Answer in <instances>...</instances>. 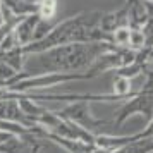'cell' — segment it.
<instances>
[{
  "label": "cell",
  "mask_w": 153,
  "mask_h": 153,
  "mask_svg": "<svg viewBox=\"0 0 153 153\" xmlns=\"http://www.w3.org/2000/svg\"><path fill=\"white\" fill-rule=\"evenodd\" d=\"M127 7V16H129V28L141 29L143 24L148 21V12H146L145 2L143 0H134L131 4H124Z\"/></svg>",
  "instance_id": "8"
},
{
  "label": "cell",
  "mask_w": 153,
  "mask_h": 153,
  "mask_svg": "<svg viewBox=\"0 0 153 153\" xmlns=\"http://www.w3.org/2000/svg\"><path fill=\"white\" fill-rule=\"evenodd\" d=\"M55 114L59 117L67 119V120H72L79 124L81 127L88 129V131L95 132V134H100V129L103 126H108L110 122L108 120H102V119H97L93 114H91V102H86V100H74V102H69L64 108L60 110H55Z\"/></svg>",
  "instance_id": "4"
},
{
  "label": "cell",
  "mask_w": 153,
  "mask_h": 153,
  "mask_svg": "<svg viewBox=\"0 0 153 153\" xmlns=\"http://www.w3.org/2000/svg\"><path fill=\"white\" fill-rule=\"evenodd\" d=\"M131 2H134V0H126V4H131Z\"/></svg>",
  "instance_id": "20"
},
{
  "label": "cell",
  "mask_w": 153,
  "mask_h": 153,
  "mask_svg": "<svg viewBox=\"0 0 153 153\" xmlns=\"http://www.w3.org/2000/svg\"><path fill=\"white\" fill-rule=\"evenodd\" d=\"M57 10H59L57 0H40L36 4V14L40 16V19H45V21H53Z\"/></svg>",
  "instance_id": "12"
},
{
  "label": "cell",
  "mask_w": 153,
  "mask_h": 153,
  "mask_svg": "<svg viewBox=\"0 0 153 153\" xmlns=\"http://www.w3.org/2000/svg\"><path fill=\"white\" fill-rule=\"evenodd\" d=\"M129 48L131 50H141L145 47V35L138 28H131V36H129Z\"/></svg>",
  "instance_id": "14"
},
{
  "label": "cell",
  "mask_w": 153,
  "mask_h": 153,
  "mask_svg": "<svg viewBox=\"0 0 153 153\" xmlns=\"http://www.w3.org/2000/svg\"><path fill=\"white\" fill-rule=\"evenodd\" d=\"M114 48V43H65L36 53L38 67L40 72H88L98 57Z\"/></svg>",
  "instance_id": "2"
},
{
  "label": "cell",
  "mask_w": 153,
  "mask_h": 153,
  "mask_svg": "<svg viewBox=\"0 0 153 153\" xmlns=\"http://www.w3.org/2000/svg\"><path fill=\"white\" fill-rule=\"evenodd\" d=\"M129 36H131V28H129V26L117 28L112 33V43H114L115 47L129 48Z\"/></svg>",
  "instance_id": "13"
},
{
  "label": "cell",
  "mask_w": 153,
  "mask_h": 153,
  "mask_svg": "<svg viewBox=\"0 0 153 153\" xmlns=\"http://www.w3.org/2000/svg\"><path fill=\"white\" fill-rule=\"evenodd\" d=\"M91 77H95L91 72H36L28 76L26 72L21 71L7 84V90L17 93H31L35 90H47L50 86L65 84L71 81H86Z\"/></svg>",
  "instance_id": "3"
},
{
  "label": "cell",
  "mask_w": 153,
  "mask_h": 153,
  "mask_svg": "<svg viewBox=\"0 0 153 153\" xmlns=\"http://www.w3.org/2000/svg\"><path fill=\"white\" fill-rule=\"evenodd\" d=\"M26 59H28V55L24 53L22 47H17V48H12V50H9V52L0 53V60L5 62L7 65H10V67H12L14 71H17V72L22 71Z\"/></svg>",
  "instance_id": "10"
},
{
  "label": "cell",
  "mask_w": 153,
  "mask_h": 153,
  "mask_svg": "<svg viewBox=\"0 0 153 153\" xmlns=\"http://www.w3.org/2000/svg\"><path fill=\"white\" fill-rule=\"evenodd\" d=\"M24 2H28V4H33V5H36V4H38L40 0H24Z\"/></svg>",
  "instance_id": "19"
},
{
  "label": "cell",
  "mask_w": 153,
  "mask_h": 153,
  "mask_svg": "<svg viewBox=\"0 0 153 153\" xmlns=\"http://www.w3.org/2000/svg\"><path fill=\"white\" fill-rule=\"evenodd\" d=\"M112 153H153V136L134 139L131 143L114 150Z\"/></svg>",
  "instance_id": "9"
},
{
  "label": "cell",
  "mask_w": 153,
  "mask_h": 153,
  "mask_svg": "<svg viewBox=\"0 0 153 153\" xmlns=\"http://www.w3.org/2000/svg\"><path fill=\"white\" fill-rule=\"evenodd\" d=\"M102 10H81L60 22H55L48 35L22 47L26 55H36L65 43H112V35L100 28Z\"/></svg>",
  "instance_id": "1"
},
{
  "label": "cell",
  "mask_w": 153,
  "mask_h": 153,
  "mask_svg": "<svg viewBox=\"0 0 153 153\" xmlns=\"http://www.w3.org/2000/svg\"><path fill=\"white\" fill-rule=\"evenodd\" d=\"M12 138H16V136H12L10 132L2 131V129H0V146H2V145H5V143H7V141H10Z\"/></svg>",
  "instance_id": "17"
},
{
  "label": "cell",
  "mask_w": 153,
  "mask_h": 153,
  "mask_svg": "<svg viewBox=\"0 0 153 153\" xmlns=\"http://www.w3.org/2000/svg\"><path fill=\"white\" fill-rule=\"evenodd\" d=\"M91 153H112L110 150H105V148H100V146L95 145V148L91 150Z\"/></svg>",
  "instance_id": "18"
},
{
  "label": "cell",
  "mask_w": 153,
  "mask_h": 153,
  "mask_svg": "<svg viewBox=\"0 0 153 153\" xmlns=\"http://www.w3.org/2000/svg\"><path fill=\"white\" fill-rule=\"evenodd\" d=\"M16 74H17V71H14L10 65H7L5 62L0 60V81L5 83V88H7V84L16 77Z\"/></svg>",
  "instance_id": "15"
},
{
  "label": "cell",
  "mask_w": 153,
  "mask_h": 153,
  "mask_svg": "<svg viewBox=\"0 0 153 153\" xmlns=\"http://www.w3.org/2000/svg\"><path fill=\"white\" fill-rule=\"evenodd\" d=\"M148 136H153V117L146 122V126H145L143 131L132 134V141H134V139H139V138H148Z\"/></svg>",
  "instance_id": "16"
},
{
  "label": "cell",
  "mask_w": 153,
  "mask_h": 153,
  "mask_svg": "<svg viewBox=\"0 0 153 153\" xmlns=\"http://www.w3.org/2000/svg\"><path fill=\"white\" fill-rule=\"evenodd\" d=\"M100 28L103 29L105 33H114L117 28L122 26H129V16H127V7L122 5L117 10H110V12H103L102 19H100Z\"/></svg>",
  "instance_id": "6"
},
{
  "label": "cell",
  "mask_w": 153,
  "mask_h": 153,
  "mask_svg": "<svg viewBox=\"0 0 153 153\" xmlns=\"http://www.w3.org/2000/svg\"><path fill=\"white\" fill-rule=\"evenodd\" d=\"M45 138L53 141L55 145H59L62 150H65L67 153H91V150L95 148V145H88L83 141H77V139H69V138H62V136H57V134H45Z\"/></svg>",
  "instance_id": "7"
},
{
  "label": "cell",
  "mask_w": 153,
  "mask_h": 153,
  "mask_svg": "<svg viewBox=\"0 0 153 153\" xmlns=\"http://www.w3.org/2000/svg\"><path fill=\"white\" fill-rule=\"evenodd\" d=\"M112 93L119 97L120 100H127L131 98L136 91L132 90V79L124 76H115L114 77V84H112Z\"/></svg>",
  "instance_id": "11"
},
{
  "label": "cell",
  "mask_w": 153,
  "mask_h": 153,
  "mask_svg": "<svg viewBox=\"0 0 153 153\" xmlns=\"http://www.w3.org/2000/svg\"><path fill=\"white\" fill-rule=\"evenodd\" d=\"M38 22H40V16L36 12H31V14L21 17V21L14 28V36L19 43V47H26V45L35 42V31Z\"/></svg>",
  "instance_id": "5"
}]
</instances>
